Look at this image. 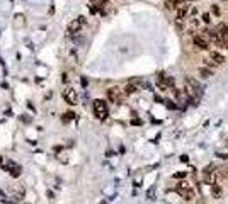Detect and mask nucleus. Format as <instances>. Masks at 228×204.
I'll use <instances>...</instances> for the list:
<instances>
[{
	"label": "nucleus",
	"instance_id": "obj_1",
	"mask_svg": "<svg viewBox=\"0 0 228 204\" xmlns=\"http://www.w3.org/2000/svg\"><path fill=\"white\" fill-rule=\"evenodd\" d=\"M175 190H177L179 196H180L184 201H187V203L194 201V197H196L194 189H192V187L189 186V182H186V180H180V182L177 184V187H175Z\"/></svg>",
	"mask_w": 228,
	"mask_h": 204
},
{
	"label": "nucleus",
	"instance_id": "obj_2",
	"mask_svg": "<svg viewBox=\"0 0 228 204\" xmlns=\"http://www.w3.org/2000/svg\"><path fill=\"white\" fill-rule=\"evenodd\" d=\"M124 90H121L119 87H111V89H107V99H109V102H113L116 106H121L123 102H124Z\"/></svg>",
	"mask_w": 228,
	"mask_h": 204
},
{
	"label": "nucleus",
	"instance_id": "obj_3",
	"mask_svg": "<svg viewBox=\"0 0 228 204\" xmlns=\"http://www.w3.org/2000/svg\"><path fill=\"white\" fill-rule=\"evenodd\" d=\"M94 114H95V117H99V119H106V117L109 116L107 104H106L104 100H100V99L94 100Z\"/></svg>",
	"mask_w": 228,
	"mask_h": 204
},
{
	"label": "nucleus",
	"instance_id": "obj_4",
	"mask_svg": "<svg viewBox=\"0 0 228 204\" xmlns=\"http://www.w3.org/2000/svg\"><path fill=\"white\" fill-rule=\"evenodd\" d=\"M204 36L208 37V41H211L213 44H216V46H220V48L227 46V43L223 41V37L220 36V33H218L216 29H206V31H204Z\"/></svg>",
	"mask_w": 228,
	"mask_h": 204
},
{
	"label": "nucleus",
	"instance_id": "obj_5",
	"mask_svg": "<svg viewBox=\"0 0 228 204\" xmlns=\"http://www.w3.org/2000/svg\"><path fill=\"white\" fill-rule=\"evenodd\" d=\"M61 95H63L65 102L70 104V106H75L77 102H78V94H77V90L72 89V87H65L63 92H61Z\"/></svg>",
	"mask_w": 228,
	"mask_h": 204
},
{
	"label": "nucleus",
	"instance_id": "obj_6",
	"mask_svg": "<svg viewBox=\"0 0 228 204\" xmlns=\"http://www.w3.org/2000/svg\"><path fill=\"white\" fill-rule=\"evenodd\" d=\"M192 43H194L196 48H199V49H203V51L209 49V41H208V37L204 36V34H194Z\"/></svg>",
	"mask_w": 228,
	"mask_h": 204
},
{
	"label": "nucleus",
	"instance_id": "obj_7",
	"mask_svg": "<svg viewBox=\"0 0 228 204\" xmlns=\"http://www.w3.org/2000/svg\"><path fill=\"white\" fill-rule=\"evenodd\" d=\"M85 22H87L85 17H78L77 20H73V22L68 26V33H70V34H77V33L80 31V27H82V26H85Z\"/></svg>",
	"mask_w": 228,
	"mask_h": 204
},
{
	"label": "nucleus",
	"instance_id": "obj_8",
	"mask_svg": "<svg viewBox=\"0 0 228 204\" xmlns=\"http://www.w3.org/2000/svg\"><path fill=\"white\" fill-rule=\"evenodd\" d=\"M3 167H5V170H9V174H10L12 177H19L20 175V167L17 163L10 162V160H7V162L3 163Z\"/></svg>",
	"mask_w": 228,
	"mask_h": 204
},
{
	"label": "nucleus",
	"instance_id": "obj_9",
	"mask_svg": "<svg viewBox=\"0 0 228 204\" xmlns=\"http://www.w3.org/2000/svg\"><path fill=\"white\" fill-rule=\"evenodd\" d=\"M186 82H187L189 89H191L194 94H196V95H201V94H203V90H201V85H199V82H197L196 78H192V77H186Z\"/></svg>",
	"mask_w": 228,
	"mask_h": 204
},
{
	"label": "nucleus",
	"instance_id": "obj_10",
	"mask_svg": "<svg viewBox=\"0 0 228 204\" xmlns=\"http://www.w3.org/2000/svg\"><path fill=\"white\" fill-rule=\"evenodd\" d=\"M175 14H177V20H184L186 16L189 14V5H187V3L177 5V7H175Z\"/></svg>",
	"mask_w": 228,
	"mask_h": 204
},
{
	"label": "nucleus",
	"instance_id": "obj_11",
	"mask_svg": "<svg viewBox=\"0 0 228 204\" xmlns=\"http://www.w3.org/2000/svg\"><path fill=\"white\" fill-rule=\"evenodd\" d=\"M209 58H211V60H213L216 65H223V63L227 61V58L221 55L220 51H209Z\"/></svg>",
	"mask_w": 228,
	"mask_h": 204
},
{
	"label": "nucleus",
	"instance_id": "obj_12",
	"mask_svg": "<svg viewBox=\"0 0 228 204\" xmlns=\"http://www.w3.org/2000/svg\"><path fill=\"white\" fill-rule=\"evenodd\" d=\"M157 85H158L160 90H169V87H167V75L165 73L157 75Z\"/></svg>",
	"mask_w": 228,
	"mask_h": 204
},
{
	"label": "nucleus",
	"instance_id": "obj_13",
	"mask_svg": "<svg viewBox=\"0 0 228 204\" xmlns=\"http://www.w3.org/2000/svg\"><path fill=\"white\" fill-rule=\"evenodd\" d=\"M211 196L214 199H221L223 197V187L220 186V184H213L211 186Z\"/></svg>",
	"mask_w": 228,
	"mask_h": 204
},
{
	"label": "nucleus",
	"instance_id": "obj_14",
	"mask_svg": "<svg viewBox=\"0 0 228 204\" xmlns=\"http://www.w3.org/2000/svg\"><path fill=\"white\" fill-rule=\"evenodd\" d=\"M197 75H199L201 78H209V77L213 75V72H211L209 68H206V66H199V70H197Z\"/></svg>",
	"mask_w": 228,
	"mask_h": 204
},
{
	"label": "nucleus",
	"instance_id": "obj_15",
	"mask_svg": "<svg viewBox=\"0 0 228 204\" xmlns=\"http://www.w3.org/2000/svg\"><path fill=\"white\" fill-rule=\"evenodd\" d=\"M136 90H138V85L133 83V82H130V83L124 87V94H126V95H131V94H134Z\"/></svg>",
	"mask_w": 228,
	"mask_h": 204
},
{
	"label": "nucleus",
	"instance_id": "obj_16",
	"mask_svg": "<svg viewBox=\"0 0 228 204\" xmlns=\"http://www.w3.org/2000/svg\"><path fill=\"white\" fill-rule=\"evenodd\" d=\"M197 27H199V20H197V19H191L189 26H187V31H189V33H196Z\"/></svg>",
	"mask_w": 228,
	"mask_h": 204
},
{
	"label": "nucleus",
	"instance_id": "obj_17",
	"mask_svg": "<svg viewBox=\"0 0 228 204\" xmlns=\"http://www.w3.org/2000/svg\"><path fill=\"white\" fill-rule=\"evenodd\" d=\"M203 61H204V65H206V68H209V70H211V66H213V68H216V66H218V65H216V63H214V61H213V60H211V58H204V60H203Z\"/></svg>",
	"mask_w": 228,
	"mask_h": 204
},
{
	"label": "nucleus",
	"instance_id": "obj_18",
	"mask_svg": "<svg viewBox=\"0 0 228 204\" xmlns=\"http://www.w3.org/2000/svg\"><path fill=\"white\" fill-rule=\"evenodd\" d=\"M187 177V172H177L174 174V179H186Z\"/></svg>",
	"mask_w": 228,
	"mask_h": 204
},
{
	"label": "nucleus",
	"instance_id": "obj_19",
	"mask_svg": "<svg viewBox=\"0 0 228 204\" xmlns=\"http://www.w3.org/2000/svg\"><path fill=\"white\" fill-rule=\"evenodd\" d=\"M211 14H213V16H220V7H218V5H213V7H211Z\"/></svg>",
	"mask_w": 228,
	"mask_h": 204
},
{
	"label": "nucleus",
	"instance_id": "obj_20",
	"mask_svg": "<svg viewBox=\"0 0 228 204\" xmlns=\"http://www.w3.org/2000/svg\"><path fill=\"white\" fill-rule=\"evenodd\" d=\"M203 22H206V24L211 22V16H209L208 12H206V14H203Z\"/></svg>",
	"mask_w": 228,
	"mask_h": 204
},
{
	"label": "nucleus",
	"instance_id": "obj_21",
	"mask_svg": "<svg viewBox=\"0 0 228 204\" xmlns=\"http://www.w3.org/2000/svg\"><path fill=\"white\" fill-rule=\"evenodd\" d=\"M165 106H167L169 109H177V106H175V104H174L172 100H167V104H165Z\"/></svg>",
	"mask_w": 228,
	"mask_h": 204
},
{
	"label": "nucleus",
	"instance_id": "obj_22",
	"mask_svg": "<svg viewBox=\"0 0 228 204\" xmlns=\"http://www.w3.org/2000/svg\"><path fill=\"white\" fill-rule=\"evenodd\" d=\"M216 157H218V158H221V160H228V155H225V153H218Z\"/></svg>",
	"mask_w": 228,
	"mask_h": 204
},
{
	"label": "nucleus",
	"instance_id": "obj_23",
	"mask_svg": "<svg viewBox=\"0 0 228 204\" xmlns=\"http://www.w3.org/2000/svg\"><path fill=\"white\" fill-rule=\"evenodd\" d=\"M174 2H175V7H177V5H182V3H186V0H174Z\"/></svg>",
	"mask_w": 228,
	"mask_h": 204
},
{
	"label": "nucleus",
	"instance_id": "obj_24",
	"mask_svg": "<svg viewBox=\"0 0 228 204\" xmlns=\"http://www.w3.org/2000/svg\"><path fill=\"white\" fill-rule=\"evenodd\" d=\"M180 162H189V158H187V155H182V157H180Z\"/></svg>",
	"mask_w": 228,
	"mask_h": 204
}]
</instances>
